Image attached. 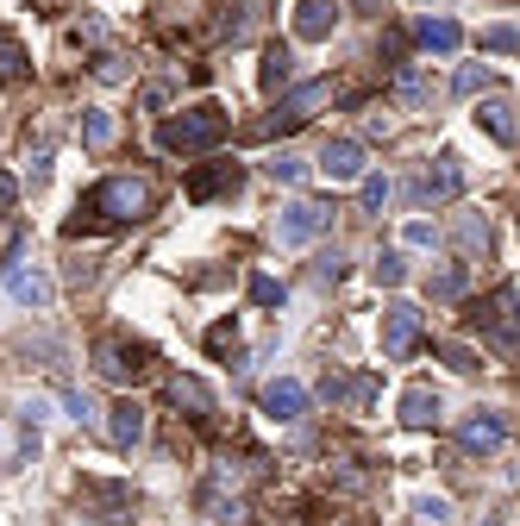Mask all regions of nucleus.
<instances>
[{
    "label": "nucleus",
    "mask_w": 520,
    "mask_h": 526,
    "mask_svg": "<svg viewBox=\"0 0 520 526\" xmlns=\"http://www.w3.org/2000/svg\"><path fill=\"white\" fill-rule=\"evenodd\" d=\"M226 132H232V113H226L220 101H201V107L176 113L170 126L157 132V145H163V151H182V157H188V151H214Z\"/></svg>",
    "instance_id": "nucleus-1"
},
{
    "label": "nucleus",
    "mask_w": 520,
    "mask_h": 526,
    "mask_svg": "<svg viewBox=\"0 0 520 526\" xmlns=\"http://www.w3.org/2000/svg\"><path fill=\"white\" fill-rule=\"evenodd\" d=\"M82 213H88V220H107V226L145 220V213H151V182H145V176H107V182L82 201Z\"/></svg>",
    "instance_id": "nucleus-2"
},
{
    "label": "nucleus",
    "mask_w": 520,
    "mask_h": 526,
    "mask_svg": "<svg viewBox=\"0 0 520 526\" xmlns=\"http://www.w3.org/2000/svg\"><path fill=\"white\" fill-rule=\"evenodd\" d=\"M326 101H333V82H301V88H289V94H282V101H276V113H270L257 132H264V138H276V132H295V126H307V119H314Z\"/></svg>",
    "instance_id": "nucleus-3"
},
{
    "label": "nucleus",
    "mask_w": 520,
    "mask_h": 526,
    "mask_svg": "<svg viewBox=\"0 0 520 526\" xmlns=\"http://www.w3.org/2000/svg\"><path fill=\"white\" fill-rule=\"evenodd\" d=\"M470 326H477L483 339H495L502 351H520V295H514V289H495V301L477 307Z\"/></svg>",
    "instance_id": "nucleus-4"
},
{
    "label": "nucleus",
    "mask_w": 520,
    "mask_h": 526,
    "mask_svg": "<svg viewBox=\"0 0 520 526\" xmlns=\"http://www.w3.org/2000/svg\"><path fill=\"white\" fill-rule=\"evenodd\" d=\"M326 226H333V213H326L320 201H295V207H282V213H276V245H282V251L314 245Z\"/></svg>",
    "instance_id": "nucleus-5"
},
{
    "label": "nucleus",
    "mask_w": 520,
    "mask_h": 526,
    "mask_svg": "<svg viewBox=\"0 0 520 526\" xmlns=\"http://www.w3.org/2000/svg\"><path fill=\"white\" fill-rule=\"evenodd\" d=\"M94 370L107 382H138L151 370V345H126V339H101L94 345Z\"/></svg>",
    "instance_id": "nucleus-6"
},
{
    "label": "nucleus",
    "mask_w": 520,
    "mask_h": 526,
    "mask_svg": "<svg viewBox=\"0 0 520 526\" xmlns=\"http://www.w3.org/2000/svg\"><path fill=\"white\" fill-rule=\"evenodd\" d=\"M414 345H420V307H414V301H389V307H383V357H389V364H401Z\"/></svg>",
    "instance_id": "nucleus-7"
},
{
    "label": "nucleus",
    "mask_w": 520,
    "mask_h": 526,
    "mask_svg": "<svg viewBox=\"0 0 520 526\" xmlns=\"http://www.w3.org/2000/svg\"><path fill=\"white\" fill-rule=\"evenodd\" d=\"M464 188V163H458V151H439L427 170H420V182H414V201L427 207V201H452Z\"/></svg>",
    "instance_id": "nucleus-8"
},
{
    "label": "nucleus",
    "mask_w": 520,
    "mask_h": 526,
    "mask_svg": "<svg viewBox=\"0 0 520 526\" xmlns=\"http://www.w3.org/2000/svg\"><path fill=\"white\" fill-rule=\"evenodd\" d=\"M458 445L470 451V458H489V451H502V445H508V420L495 414V408H477V414L458 426Z\"/></svg>",
    "instance_id": "nucleus-9"
},
{
    "label": "nucleus",
    "mask_w": 520,
    "mask_h": 526,
    "mask_svg": "<svg viewBox=\"0 0 520 526\" xmlns=\"http://www.w3.org/2000/svg\"><path fill=\"white\" fill-rule=\"evenodd\" d=\"M320 176H326V182H364V176H370L364 145H358V138H333V145L320 151Z\"/></svg>",
    "instance_id": "nucleus-10"
},
{
    "label": "nucleus",
    "mask_w": 520,
    "mask_h": 526,
    "mask_svg": "<svg viewBox=\"0 0 520 526\" xmlns=\"http://www.w3.org/2000/svg\"><path fill=\"white\" fill-rule=\"evenodd\" d=\"M163 395H170V408H182L188 420H214L220 414V401H214V389H207L201 376H170V382H163Z\"/></svg>",
    "instance_id": "nucleus-11"
},
{
    "label": "nucleus",
    "mask_w": 520,
    "mask_h": 526,
    "mask_svg": "<svg viewBox=\"0 0 520 526\" xmlns=\"http://www.w3.org/2000/svg\"><path fill=\"white\" fill-rule=\"evenodd\" d=\"M0 282H7V295H13L19 307H44V301H51V282H44V270H32V263H19V257L0 263Z\"/></svg>",
    "instance_id": "nucleus-12"
},
{
    "label": "nucleus",
    "mask_w": 520,
    "mask_h": 526,
    "mask_svg": "<svg viewBox=\"0 0 520 526\" xmlns=\"http://www.w3.org/2000/svg\"><path fill=\"white\" fill-rule=\"evenodd\" d=\"M264 414L276 420V426H295L301 414H307V389L295 376H276V382H264Z\"/></svg>",
    "instance_id": "nucleus-13"
},
{
    "label": "nucleus",
    "mask_w": 520,
    "mask_h": 526,
    "mask_svg": "<svg viewBox=\"0 0 520 526\" xmlns=\"http://www.w3.org/2000/svg\"><path fill=\"white\" fill-rule=\"evenodd\" d=\"M339 26V0H301V13H295V38L307 44H326Z\"/></svg>",
    "instance_id": "nucleus-14"
},
{
    "label": "nucleus",
    "mask_w": 520,
    "mask_h": 526,
    "mask_svg": "<svg viewBox=\"0 0 520 526\" xmlns=\"http://www.w3.org/2000/svg\"><path fill=\"white\" fill-rule=\"evenodd\" d=\"M414 38L427 44V51H439V57H452L458 44H464V26H458V19H445V13H427V19H420V26H414Z\"/></svg>",
    "instance_id": "nucleus-15"
},
{
    "label": "nucleus",
    "mask_w": 520,
    "mask_h": 526,
    "mask_svg": "<svg viewBox=\"0 0 520 526\" xmlns=\"http://www.w3.org/2000/svg\"><path fill=\"white\" fill-rule=\"evenodd\" d=\"M401 426H414V433H427V426H439V395L427 389V382H414V389L401 395Z\"/></svg>",
    "instance_id": "nucleus-16"
},
{
    "label": "nucleus",
    "mask_w": 520,
    "mask_h": 526,
    "mask_svg": "<svg viewBox=\"0 0 520 526\" xmlns=\"http://www.w3.org/2000/svg\"><path fill=\"white\" fill-rule=\"evenodd\" d=\"M107 414H113L107 433H113V445H120V451H132L138 439H145V408H138V401H113Z\"/></svg>",
    "instance_id": "nucleus-17"
},
{
    "label": "nucleus",
    "mask_w": 520,
    "mask_h": 526,
    "mask_svg": "<svg viewBox=\"0 0 520 526\" xmlns=\"http://www.w3.org/2000/svg\"><path fill=\"white\" fill-rule=\"evenodd\" d=\"M389 88H395V101H401V107H427V101H433V82L420 76V63H395Z\"/></svg>",
    "instance_id": "nucleus-18"
},
{
    "label": "nucleus",
    "mask_w": 520,
    "mask_h": 526,
    "mask_svg": "<svg viewBox=\"0 0 520 526\" xmlns=\"http://www.w3.org/2000/svg\"><path fill=\"white\" fill-rule=\"evenodd\" d=\"M477 126L495 138V145H514V107L508 101H477Z\"/></svg>",
    "instance_id": "nucleus-19"
},
{
    "label": "nucleus",
    "mask_w": 520,
    "mask_h": 526,
    "mask_svg": "<svg viewBox=\"0 0 520 526\" xmlns=\"http://www.w3.org/2000/svg\"><path fill=\"white\" fill-rule=\"evenodd\" d=\"M113 138H120L113 113H107V107H82V145H88V151H107Z\"/></svg>",
    "instance_id": "nucleus-20"
},
{
    "label": "nucleus",
    "mask_w": 520,
    "mask_h": 526,
    "mask_svg": "<svg viewBox=\"0 0 520 526\" xmlns=\"http://www.w3.org/2000/svg\"><path fill=\"white\" fill-rule=\"evenodd\" d=\"M220 188H239V170H232V163H226V170H195V176H188V195H195V201L220 195Z\"/></svg>",
    "instance_id": "nucleus-21"
},
{
    "label": "nucleus",
    "mask_w": 520,
    "mask_h": 526,
    "mask_svg": "<svg viewBox=\"0 0 520 526\" xmlns=\"http://www.w3.org/2000/svg\"><path fill=\"white\" fill-rule=\"evenodd\" d=\"M289 76H295V51H289V44H270V51H264V88L276 94Z\"/></svg>",
    "instance_id": "nucleus-22"
},
{
    "label": "nucleus",
    "mask_w": 520,
    "mask_h": 526,
    "mask_svg": "<svg viewBox=\"0 0 520 526\" xmlns=\"http://www.w3.org/2000/svg\"><path fill=\"white\" fill-rule=\"evenodd\" d=\"M458 245L477 257V251H489V220L483 213H458Z\"/></svg>",
    "instance_id": "nucleus-23"
},
{
    "label": "nucleus",
    "mask_w": 520,
    "mask_h": 526,
    "mask_svg": "<svg viewBox=\"0 0 520 526\" xmlns=\"http://www.w3.org/2000/svg\"><path fill=\"white\" fill-rule=\"evenodd\" d=\"M370 276L383 282V289H401V276H408V263H401V251H376V263H370Z\"/></svg>",
    "instance_id": "nucleus-24"
},
{
    "label": "nucleus",
    "mask_w": 520,
    "mask_h": 526,
    "mask_svg": "<svg viewBox=\"0 0 520 526\" xmlns=\"http://www.w3.org/2000/svg\"><path fill=\"white\" fill-rule=\"evenodd\" d=\"M26 76V51H19V38L0 32V82H19Z\"/></svg>",
    "instance_id": "nucleus-25"
},
{
    "label": "nucleus",
    "mask_w": 520,
    "mask_h": 526,
    "mask_svg": "<svg viewBox=\"0 0 520 526\" xmlns=\"http://www.w3.org/2000/svg\"><path fill=\"white\" fill-rule=\"evenodd\" d=\"M427 295H433V301H458V295H464V263H452V270H439V276L427 282Z\"/></svg>",
    "instance_id": "nucleus-26"
},
{
    "label": "nucleus",
    "mask_w": 520,
    "mask_h": 526,
    "mask_svg": "<svg viewBox=\"0 0 520 526\" xmlns=\"http://www.w3.org/2000/svg\"><path fill=\"white\" fill-rule=\"evenodd\" d=\"M132 76V69H126V57H113V51H101V57H94V82H107V88H120Z\"/></svg>",
    "instance_id": "nucleus-27"
},
{
    "label": "nucleus",
    "mask_w": 520,
    "mask_h": 526,
    "mask_svg": "<svg viewBox=\"0 0 520 526\" xmlns=\"http://www.w3.org/2000/svg\"><path fill=\"white\" fill-rule=\"evenodd\" d=\"M282 295H289V289H282L276 276H264V270L251 276V301H257V307H282Z\"/></svg>",
    "instance_id": "nucleus-28"
},
{
    "label": "nucleus",
    "mask_w": 520,
    "mask_h": 526,
    "mask_svg": "<svg viewBox=\"0 0 520 526\" xmlns=\"http://www.w3.org/2000/svg\"><path fill=\"white\" fill-rule=\"evenodd\" d=\"M358 195H364V213H383V201H389V176L370 170V176L358 182Z\"/></svg>",
    "instance_id": "nucleus-29"
},
{
    "label": "nucleus",
    "mask_w": 520,
    "mask_h": 526,
    "mask_svg": "<svg viewBox=\"0 0 520 526\" xmlns=\"http://www.w3.org/2000/svg\"><path fill=\"white\" fill-rule=\"evenodd\" d=\"M439 357H445V364H452L458 376H470V370H477V351H470V345H458V339H445V345H439Z\"/></svg>",
    "instance_id": "nucleus-30"
},
{
    "label": "nucleus",
    "mask_w": 520,
    "mask_h": 526,
    "mask_svg": "<svg viewBox=\"0 0 520 526\" xmlns=\"http://www.w3.org/2000/svg\"><path fill=\"white\" fill-rule=\"evenodd\" d=\"M414 514L427 520V526H445V520H452V501H439V495H420V501H414Z\"/></svg>",
    "instance_id": "nucleus-31"
},
{
    "label": "nucleus",
    "mask_w": 520,
    "mask_h": 526,
    "mask_svg": "<svg viewBox=\"0 0 520 526\" xmlns=\"http://www.w3.org/2000/svg\"><path fill=\"white\" fill-rule=\"evenodd\" d=\"M270 176H276V182H301V176H307V163H301L295 151H282V157H270Z\"/></svg>",
    "instance_id": "nucleus-32"
},
{
    "label": "nucleus",
    "mask_w": 520,
    "mask_h": 526,
    "mask_svg": "<svg viewBox=\"0 0 520 526\" xmlns=\"http://www.w3.org/2000/svg\"><path fill=\"white\" fill-rule=\"evenodd\" d=\"M63 408H69V420H82V426H94L101 414H94V401L82 395V389H63Z\"/></svg>",
    "instance_id": "nucleus-33"
},
{
    "label": "nucleus",
    "mask_w": 520,
    "mask_h": 526,
    "mask_svg": "<svg viewBox=\"0 0 520 526\" xmlns=\"http://www.w3.org/2000/svg\"><path fill=\"white\" fill-rule=\"evenodd\" d=\"M314 276H320V282H339V276H345V251H339V245L320 251V257H314Z\"/></svg>",
    "instance_id": "nucleus-34"
},
{
    "label": "nucleus",
    "mask_w": 520,
    "mask_h": 526,
    "mask_svg": "<svg viewBox=\"0 0 520 526\" xmlns=\"http://www.w3.org/2000/svg\"><path fill=\"white\" fill-rule=\"evenodd\" d=\"M401 245H408V251H433V245H439V232H433L427 220H414L408 232H401Z\"/></svg>",
    "instance_id": "nucleus-35"
},
{
    "label": "nucleus",
    "mask_w": 520,
    "mask_h": 526,
    "mask_svg": "<svg viewBox=\"0 0 520 526\" xmlns=\"http://www.w3.org/2000/svg\"><path fill=\"white\" fill-rule=\"evenodd\" d=\"M483 51H520V32L514 26H489L483 32Z\"/></svg>",
    "instance_id": "nucleus-36"
},
{
    "label": "nucleus",
    "mask_w": 520,
    "mask_h": 526,
    "mask_svg": "<svg viewBox=\"0 0 520 526\" xmlns=\"http://www.w3.org/2000/svg\"><path fill=\"white\" fill-rule=\"evenodd\" d=\"M483 82H489V69H483V63H464V69H458V82H452V88H458V94H477Z\"/></svg>",
    "instance_id": "nucleus-37"
},
{
    "label": "nucleus",
    "mask_w": 520,
    "mask_h": 526,
    "mask_svg": "<svg viewBox=\"0 0 520 526\" xmlns=\"http://www.w3.org/2000/svg\"><path fill=\"white\" fill-rule=\"evenodd\" d=\"M207 345H214V351H232V345H239V326H232V320H220L214 332H207Z\"/></svg>",
    "instance_id": "nucleus-38"
},
{
    "label": "nucleus",
    "mask_w": 520,
    "mask_h": 526,
    "mask_svg": "<svg viewBox=\"0 0 520 526\" xmlns=\"http://www.w3.org/2000/svg\"><path fill=\"white\" fill-rule=\"evenodd\" d=\"M26 176H32V182H44V176H51V151H44V145L32 151V163H26Z\"/></svg>",
    "instance_id": "nucleus-39"
},
{
    "label": "nucleus",
    "mask_w": 520,
    "mask_h": 526,
    "mask_svg": "<svg viewBox=\"0 0 520 526\" xmlns=\"http://www.w3.org/2000/svg\"><path fill=\"white\" fill-rule=\"evenodd\" d=\"M13 201H19V182H13V176H7V170H0V213H7V207H13Z\"/></svg>",
    "instance_id": "nucleus-40"
},
{
    "label": "nucleus",
    "mask_w": 520,
    "mask_h": 526,
    "mask_svg": "<svg viewBox=\"0 0 520 526\" xmlns=\"http://www.w3.org/2000/svg\"><path fill=\"white\" fill-rule=\"evenodd\" d=\"M76 44H101V19H82V26H76Z\"/></svg>",
    "instance_id": "nucleus-41"
},
{
    "label": "nucleus",
    "mask_w": 520,
    "mask_h": 526,
    "mask_svg": "<svg viewBox=\"0 0 520 526\" xmlns=\"http://www.w3.org/2000/svg\"><path fill=\"white\" fill-rule=\"evenodd\" d=\"M163 101H170V82H151V88H145V107H151V113H157V107H163Z\"/></svg>",
    "instance_id": "nucleus-42"
}]
</instances>
